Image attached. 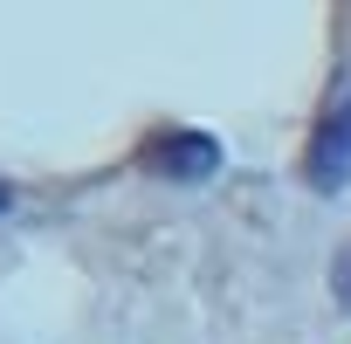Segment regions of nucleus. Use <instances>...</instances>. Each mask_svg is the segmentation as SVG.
<instances>
[{
  "label": "nucleus",
  "mask_w": 351,
  "mask_h": 344,
  "mask_svg": "<svg viewBox=\"0 0 351 344\" xmlns=\"http://www.w3.org/2000/svg\"><path fill=\"white\" fill-rule=\"evenodd\" d=\"M303 186H310V193H344V186H351V103H337V110L310 131Z\"/></svg>",
  "instance_id": "f257e3e1"
},
{
  "label": "nucleus",
  "mask_w": 351,
  "mask_h": 344,
  "mask_svg": "<svg viewBox=\"0 0 351 344\" xmlns=\"http://www.w3.org/2000/svg\"><path fill=\"white\" fill-rule=\"evenodd\" d=\"M145 165L158 172V180H180V186L214 180V172H221V138L214 131H158L152 151H145Z\"/></svg>",
  "instance_id": "f03ea898"
},
{
  "label": "nucleus",
  "mask_w": 351,
  "mask_h": 344,
  "mask_svg": "<svg viewBox=\"0 0 351 344\" xmlns=\"http://www.w3.org/2000/svg\"><path fill=\"white\" fill-rule=\"evenodd\" d=\"M330 289H337V310L351 317V248L337 255V269H330Z\"/></svg>",
  "instance_id": "7ed1b4c3"
},
{
  "label": "nucleus",
  "mask_w": 351,
  "mask_h": 344,
  "mask_svg": "<svg viewBox=\"0 0 351 344\" xmlns=\"http://www.w3.org/2000/svg\"><path fill=\"white\" fill-rule=\"evenodd\" d=\"M8 207H14V193H8V186H0V221H8Z\"/></svg>",
  "instance_id": "20e7f679"
}]
</instances>
